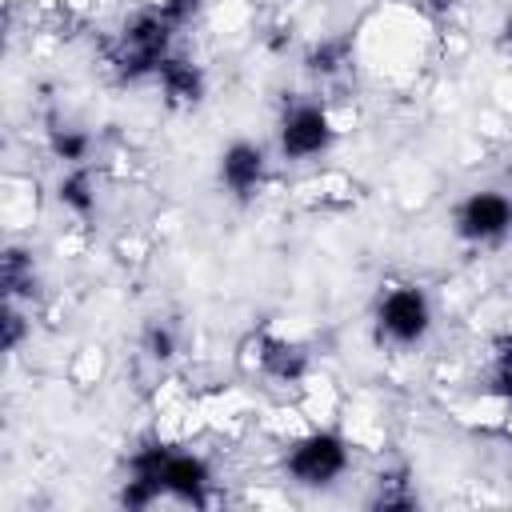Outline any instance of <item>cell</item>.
Instances as JSON below:
<instances>
[{
	"label": "cell",
	"instance_id": "cell-1",
	"mask_svg": "<svg viewBox=\"0 0 512 512\" xmlns=\"http://www.w3.org/2000/svg\"><path fill=\"white\" fill-rule=\"evenodd\" d=\"M376 324H380V336H388L392 344H416L424 340L428 324H432V308H428V296L412 284H400V288H388L380 296V308H376Z\"/></svg>",
	"mask_w": 512,
	"mask_h": 512
},
{
	"label": "cell",
	"instance_id": "cell-2",
	"mask_svg": "<svg viewBox=\"0 0 512 512\" xmlns=\"http://www.w3.org/2000/svg\"><path fill=\"white\" fill-rule=\"evenodd\" d=\"M284 468L300 480V484H332L344 468H348V448L340 436L332 432H312L304 440L292 444Z\"/></svg>",
	"mask_w": 512,
	"mask_h": 512
},
{
	"label": "cell",
	"instance_id": "cell-3",
	"mask_svg": "<svg viewBox=\"0 0 512 512\" xmlns=\"http://www.w3.org/2000/svg\"><path fill=\"white\" fill-rule=\"evenodd\" d=\"M512 228V200L500 192H472L456 208V232L472 244H492Z\"/></svg>",
	"mask_w": 512,
	"mask_h": 512
},
{
	"label": "cell",
	"instance_id": "cell-4",
	"mask_svg": "<svg viewBox=\"0 0 512 512\" xmlns=\"http://www.w3.org/2000/svg\"><path fill=\"white\" fill-rule=\"evenodd\" d=\"M332 144V120L320 104H296L280 124V152L288 160L320 156Z\"/></svg>",
	"mask_w": 512,
	"mask_h": 512
},
{
	"label": "cell",
	"instance_id": "cell-5",
	"mask_svg": "<svg viewBox=\"0 0 512 512\" xmlns=\"http://www.w3.org/2000/svg\"><path fill=\"white\" fill-rule=\"evenodd\" d=\"M220 184L232 196H252L264 184V148L252 140H236L220 152Z\"/></svg>",
	"mask_w": 512,
	"mask_h": 512
},
{
	"label": "cell",
	"instance_id": "cell-6",
	"mask_svg": "<svg viewBox=\"0 0 512 512\" xmlns=\"http://www.w3.org/2000/svg\"><path fill=\"white\" fill-rule=\"evenodd\" d=\"M156 80H160V88H164V96H168L172 104H196L200 92H204L200 68H192L188 60H176V56H168V60L156 68Z\"/></svg>",
	"mask_w": 512,
	"mask_h": 512
},
{
	"label": "cell",
	"instance_id": "cell-7",
	"mask_svg": "<svg viewBox=\"0 0 512 512\" xmlns=\"http://www.w3.org/2000/svg\"><path fill=\"white\" fill-rule=\"evenodd\" d=\"M260 364H264V372L276 376V380H300L308 360H304V352H300L296 344H288V340H268L264 352H260Z\"/></svg>",
	"mask_w": 512,
	"mask_h": 512
},
{
	"label": "cell",
	"instance_id": "cell-8",
	"mask_svg": "<svg viewBox=\"0 0 512 512\" xmlns=\"http://www.w3.org/2000/svg\"><path fill=\"white\" fill-rule=\"evenodd\" d=\"M60 200H64L72 212L88 216V212H92V204H96V196H92V176H88L84 168L68 172V176L60 180Z\"/></svg>",
	"mask_w": 512,
	"mask_h": 512
},
{
	"label": "cell",
	"instance_id": "cell-9",
	"mask_svg": "<svg viewBox=\"0 0 512 512\" xmlns=\"http://www.w3.org/2000/svg\"><path fill=\"white\" fill-rule=\"evenodd\" d=\"M52 152L76 164V160H84V152H88V136H80V132H56V136H52Z\"/></svg>",
	"mask_w": 512,
	"mask_h": 512
},
{
	"label": "cell",
	"instance_id": "cell-10",
	"mask_svg": "<svg viewBox=\"0 0 512 512\" xmlns=\"http://www.w3.org/2000/svg\"><path fill=\"white\" fill-rule=\"evenodd\" d=\"M148 344H152V356H172V336H168V332L152 328V332H148Z\"/></svg>",
	"mask_w": 512,
	"mask_h": 512
},
{
	"label": "cell",
	"instance_id": "cell-11",
	"mask_svg": "<svg viewBox=\"0 0 512 512\" xmlns=\"http://www.w3.org/2000/svg\"><path fill=\"white\" fill-rule=\"evenodd\" d=\"M496 380H500V392L512 396V348L500 356V372H496Z\"/></svg>",
	"mask_w": 512,
	"mask_h": 512
},
{
	"label": "cell",
	"instance_id": "cell-12",
	"mask_svg": "<svg viewBox=\"0 0 512 512\" xmlns=\"http://www.w3.org/2000/svg\"><path fill=\"white\" fill-rule=\"evenodd\" d=\"M448 4H452V0H428V8H436V12H444Z\"/></svg>",
	"mask_w": 512,
	"mask_h": 512
}]
</instances>
